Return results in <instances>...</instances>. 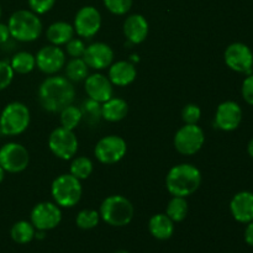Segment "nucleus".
I'll return each instance as SVG.
<instances>
[{
    "label": "nucleus",
    "instance_id": "nucleus-1",
    "mask_svg": "<svg viewBox=\"0 0 253 253\" xmlns=\"http://www.w3.org/2000/svg\"><path fill=\"white\" fill-rule=\"evenodd\" d=\"M40 105L48 113H61L64 108L73 104L76 89L66 77L52 76L44 79L37 91Z\"/></svg>",
    "mask_w": 253,
    "mask_h": 253
},
{
    "label": "nucleus",
    "instance_id": "nucleus-2",
    "mask_svg": "<svg viewBox=\"0 0 253 253\" xmlns=\"http://www.w3.org/2000/svg\"><path fill=\"white\" fill-rule=\"evenodd\" d=\"M200 184L202 173L199 168L190 163L174 166L166 175V187L173 197H190L199 189Z\"/></svg>",
    "mask_w": 253,
    "mask_h": 253
},
{
    "label": "nucleus",
    "instance_id": "nucleus-3",
    "mask_svg": "<svg viewBox=\"0 0 253 253\" xmlns=\"http://www.w3.org/2000/svg\"><path fill=\"white\" fill-rule=\"evenodd\" d=\"M10 36L20 42H32L42 34V22L39 15L31 10H17L10 16Z\"/></svg>",
    "mask_w": 253,
    "mask_h": 253
},
{
    "label": "nucleus",
    "instance_id": "nucleus-4",
    "mask_svg": "<svg viewBox=\"0 0 253 253\" xmlns=\"http://www.w3.org/2000/svg\"><path fill=\"white\" fill-rule=\"evenodd\" d=\"M100 217L110 226L123 227L130 224L135 215L133 205L123 195H110L100 205Z\"/></svg>",
    "mask_w": 253,
    "mask_h": 253
},
{
    "label": "nucleus",
    "instance_id": "nucleus-5",
    "mask_svg": "<svg viewBox=\"0 0 253 253\" xmlns=\"http://www.w3.org/2000/svg\"><path fill=\"white\" fill-rule=\"evenodd\" d=\"M31 120L30 110L25 104L12 101L7 104L0 115V133L5 136H17L27 130Z\"/></svg>",
    "mask_w": 253,
    "mask_h": 253
},
{
    "label": "nucleus",
    "instance_id": "nucleus-6",
    "mask_svg": "<svg viewBox=\"0 0 253 253\" xmlns=\"http://www.w3.org/2000/svg\"><path fill=\"white\" fill-rule=\"evenodd\" d=\"M51 193L54 203L61 208H73L79 203L83 193L81 180L74 175L61 174L53 180Z\"/></svg>",
    "mask_w": 253,
    "mask_h": 253
},
{
    "label": "nucleus",
    "instance_id": "nucleus-7",
    "mask_svg": "<svg viewBox=\"0 0 253 253\" xmlns=\"http://www.w3.org/2000/svg\"><path fill=\"white\" fill-rule=\"evenodd\" d=\"M204 142V131L198 124H185L174 136L175 150L184 156H193L199 152Z\"/></svg>",
    "mask_w": 253,
    "mask_h": 253
},
{
    "label": "nucleus",
    "instance_id": "nucleus-8",
    "mask_svg": "<svg viewBox=\"0 0 253 253\" xmlns=\"http://www.w3.org/2000/svg\"><path fill=\"white\" fill-rule=\"evenodd\" d=\"M78 138L74 131L64 127H57L48 137V147L57 158L68 161L77 155L78 151Z\"/></svg>",
    "mask_w": 253,
    "mask_h": 253
},
{
    "label": "nucleus",
    "instance_id": "nucleus-9",
    "mask_svg": "<svg viewBox=\"0 0 253 253\" xmlns=\"http://www.w3.org/2000/svg\"><path fill=\"white\" fill-rule=\"evenodd\" d=\"M127 152V145L123 137L109 135L100 138L94 148L96 160L103 165H114L123 160Z\"/></svg>",
    "mask_w": 253,
    "mask_h": 253
},
{
    "label": "nucleus",
    "instance_id": "nucleus-10",
    "mask_svg": "<svg viewBox=\"0 0 253 253\" xmlns=\"http://www.w3.org/2000/svg\"><path fill=\"white\" fill-rule=\"evenodd\" d=\"M29 163L30 155L25 146L9 142L0 148V166L5 172L20 173L26 169Z\"/></svg>",
    "mask_w": 253,
    "mask_h": 253
},
{
    "label": "nucleus",
    "instance_id": "nucleus-11",
    "mask_svg": "<svg viewBox=\"0 0 253 253\" xmlns=\"http://www.w3.org/2000/svg\"><path fill=\"white\" fill-rule=\"evenodd\" d=\"M30 219L36 230L48 231L61 224L62 211L56 203L42 202L32 208Z\"/></svg>",
    "mask_w": 253,
    "mask_h": 253
},
{
    "label": "nucleus",
    "instance_id": "nucleus-12",
    "mask_svg": "<svg viewBox=\"0 0 253 253\" xmlns=\"http://www.w3.org/2000/svg\"><path fill=\"white\" fill-rule=\"evenodd\" d=\"M224 59L226 66L237 73L251 74L253 68V53L247 44L235 42L225 49Z\"/></svg>",
    "mask_w": 253,
    "mask_h": 253
},
{
    "label": "nucleus",
    "instance_id": "nucleus-13",
    "mask_svg": "<svg viewBox=\"0 0 253 253\" xmlns=\"http://www.w3.org/2000/svg\"><path fill=\"white\" fill-rule=\"evenodd\" d=\"M74 31L83 39H91L101 27V15L96 7L83 6L78 10L74 17Z\"/></svg>",
    "mask_w": 253,
    "mask_h": 253
},
{
    "label": "nucleus",
    "instance_id": "nucleus-14",
    "mask_svg": "<svg viewBox=\"0 0 253 253\" xmlns=\"http://www.w3.org/2000/svg\"><path fill=\"white\" fill-rule=\"evenodd\" d=\"M36 67L44 74L53 76L66 66V53L56 44H48L40 49L35 56Z\"/></svg>",
    "mask_w": 253,
    "mask_h": 253
},
{
    "label": "nucleus",
    "instance_id": "nucleus-15",
    "mask_svg": "<svg viewBox=\"0 0 253 253\" xmlns=\"http://www.w3.org/2000/svg\"><path fill=\"white\" fill-rule=\"evenodd\" d=\"M86 66L91 69L101 71L109 68L114 61V51L108 43L104 42H94L86 46L83 57Z\"/></svg>",
    "mask_w": 253,
    "mask_h": 253
},
{
    "label": "nucleus",
    "instance_id": "nucleus-16",
    "mask_svg": "<svg viewBox=\"0 0 253 253\" xmlns=\"http://www.w3.org/2000/svg\"><path fill=\"white\" fill-rule=\"evenodd\" d=\"M242 121V109L236 101L227 100L220 104L215 113V125L222 131H234Z\"/></svg>",
    "mask_w": 253,
    "mask_h": 253
},
{
    "label": "nucleus",
    "instance_id": "nucleus-17",
    "mask_svg": "<svg viewBox=\"0 0 253 253\" xmlns=\"http://www.w3.org/2000/svg\"><path fill=\"white\" fill-rule=\"evenodd\" d=\"M84 88H85L89 98L101 104L113 98V83H111L108 77L101 73H94L91 76L86 77Z\"/></svg>",
    "mask_w": 253,
    "mask_h": 253
},
{
    "label": "nucleus",
    "instance_id": "nucleus-18",
    "mask_svg": "<svg viewBox=\"0 0 253 253\" xmlns=\"http://www.w3.org/2000/svg\"><path fill=\"white\" fill-rule=\"evenodd\" d=\"M230 211L234 219L241 224L253 221V193L244 190L235 194L230 202Z\"/></svg>",
    "mask_w": 253,
    "mask_h": 253
},
{
    "label": "nucleus",
    "instance_id": "nucleus-19",
    "mask_svg": "<svg viewBox=\"0 0 253 253\" xmlns=\"http://www.w3.org/2000/svg\"><path fill=\"white\" fill-rule=\"evenodd\" d=\"M124 35L127 41L132 44H140L146 40L148 35V22L141 14H132L126 17L124 22Z\"/></svg>",
    "mask_w": 253,
    "mask_h": 253
},
{
    "label": "nucleus",
    "instance_id": "nucleus-20",
    "mask_svg": "<svg viewBox=\"0 0 253 253\" xmlns=\"http://www.w3.org/2000/svg\"><path fill=\"white\" fill-rule=\"evenodd\" d=\"M137 71L135 64L128 61H119L109 67L108 78L116 86H127L136 79Z\"/></svg>",
    "mask_w": 253,
    "mask_h": 253
},
{
    "label": "nucleus",
    "instance_id": "nucleus-21",
    "mask_svg": "<svg viewBox=\"0 0 253 253\" xmlns=\"http://www.w3.org/2000/svg\"><path fill=\"white\" fill-rule=\"evenodd\" d=\"M128 113L126 100L121 98H110L101 104V118L109 123H119L124 120Z\"/></svg>",
    "mask_w": 253,
    "mask_h": 253
},
{
    "label": "nucleus",
    "instance_id": "nucleus-22",
    "mask_svg": "<svg viewBox=\"0 0 253 253\" xmlns=\"http://www.w3.org/2000/svg\"><path fill=\"white\" fill-rule=\"evenodd\" d=\"M148 230L155 239L166 241L174 232V222L166 214H156L148 221Z\"/></svg>",
    "mask_w": 253,
    "mask_h": 253
},
{
    "label": "nucleus",
    "instance_id": "nucleus-23",
    "mask_svg": "<svg viewBox=\"0 0 253 253\" xmlns=\"http://www.w3.org/2000/svg\"><path fill=\"white\" fill-rule=\"evenodd\" d=\"M74 34H76V31H74L73 25L66 21L53 22V24L49 25L46 31L47 40L51 42V44H56V46L66 44L67 42L73 39Z\"/></svg>",
    "mask_w": 253,
    "mask_h": 253
},
{
    "label": "nucleus",
    "instance_id": "nucleus-24",
    "mask_svg": "<svg viewBox=\"0 0 253 253\" xmlns=\"http://www.w3.org/2000/svg\"><path fill=\"white\" fill-rule=\"evenodd\" d=\"M35 234H36V229L31 221H17L12 225L11 230H10V235L14 242L20 245H26L31 242L35 239Z\"/></svg>",
    "mask_w": 253,
    "mask_h": 253
},
{
    "label": "nucleus",
    "instance_id": "nucleus-25",
    "mask_svg": "<svg viewBox=\"0 0 253 253\" xmlns=\"http://www.w3.org/2000/svg\"><path fill=\"white\" fill-rule=\"evenodd\" d=\"M10 66H11L12 71H14L15 73L27 74L30 73V72L34 71V68L36 67V58H35L34 54L30 53V52H17V53L14 54V57L11 58Z\"/></svg>",
    "mask_w": 253,
    "mask_h": 253
},
{
    "label": "nucleus",
    "instance_id": "nucleus-26",
    "mask_svg": "<svg viewBox=\"0 0 253 253\" xmlns=\"http://www.w3.org/2000/svg\"><path fill=\"white\" fill-rule=\"evenodd\" d=\"M166 215L173 222H182L188 215V202L187 198L173 197L169 200L166 210Z\"/></svg>",
    "mask_w": 253,
    "mask_h": 253
},
{
    "label": "nucleus",
    "instance_id": "nucleus-27",
    "mask_svg": "<svg viewBox=\"0 0 253 253\" xmlns=\"http://www.w3.org/2000/svg\"><path fill=\"white\" fill-rule=\"evenodd\" d=\"M66 76L71 82L85 81L89 76V67L83 58H72L66 64Z\"/></svg>",
    "mask_w": 253,
    "mask_h": 253
},
{
    "label": "nucleus",
    "instance_id": "nucleus-28",
    "mask_svg": "<svg viewBox=\"0 0 253 253\" xmlns=\"http://www.w3.org/2000/svg\"><path fill=\"white\" fill-rule=\"evenodd\" d=\"M61 125L62 127L68 128V130L74 131L79 126V124L83 120V115H82V110L78 106L68 105L61 111Z\"/></svg>",
    "mask_w": 253,
    "mask_h": 253
},
{
    "label": "nucleus",
    "instance_id": "nucleus-29",
    "mask_svg": "<svg viewBox=\"0 0 253 253\" xmlns=\"http://www.w3.org/2000/svg\"><path fill=\"white\" fill-rule=\"evenodd\" d=\"M93 169L94 166L90 158L81 156V157H77L72 161L71 174L78 178L79 180L86 179V178L90 177V174L93 173Z\"/></svg>",
    "mask_w": 253,
    "mask_h": 253
},
{
    "label": "nucleus",
    "instance_id": "nucleus-30",
    "mask_svg": "<svg viewBox=\"0 0 253 253\" xmlns=\"http://www.w3.org/2000/svg\"><path fill=\"white\" fill-rule=\"evenodd\" d=\"M100 221V214L96 210L84 209L78 212L76 217V224L82 230H91L98 226Z\"/></svg>",
    "mask_w": 253,
    "mask_h": 253
},
{
    "label": "nucleus",
    "instance_id": "nucleus-31",
    "mask_svg": "<svg viewBox=\"0 0 253 253\" xmlns=\"http://www.w3.org/2000/svg\"><path fill=\"white\" fill-rule=\"evenodd\" d=\"M81 110L83 120H85L88 124H96L100 121V119H103L101 118V103L90 98L84 101Z\"/></svg>",
    "mask_w": 253,
    "mask_h": 253
},
{
    "label": "nucleus",
    "instance_id": "nucleus-32",
    "mask_svg": "<svg viewBox=\"0 0 253 253\" xmlns=\"http://www.w3.org/2000/svg\"><path fill=\"white\" fill-rule=\"evenodd\" d=\"M103 2L114 15H125L132 6V0H103Z\"/></svg>",
    "mask_w": 253,
    "mask_h": 253
},
{
    "label": "nucleus",
    "instance_id": "nucleus-33",
    "mask_svg": "<svg viewBox=\"0 0 253 253\" xmlns=\"http://www.w3.org/2000/svg\"><path fill=\"white\" fill-rule=\"evenodd\" d=\"M202 116V110L197 104H188L182 110V119L184 124H198Z\"/></svg>",
    "mask_w": 253,
    "mask_h": 253
},
{
    "label": "nucleus",
    "instance_id": "nucleus-34",
    "mask_svg": "<svg viewBox=\"0 0 253 253\" xmlns=\"http://www.w3.org/2000/svg\"><path fill=\"white\" fill-rule=\"evenodd\" d=\"M15 72L9 62L0 61V90H4L11 84Z\"/></svg>",
    "mask_w": 253,
    "mask_h": 253
},
{
    "label": "nucleus",
    "instance_id": "nucleus-35",
    "mask_svg": "<svg viewBox=\"0 0 253 253\" xmlns=\"http://www.w3.org/2000/svg\"><path fill=\"white\" fill-rule=\"evenodd\" d=\"M85 43L81 39H72L71 41L66 43V51L72 58H82L85 52Z\"/></svg>",
    "mask_w": 253,
    "mask_h": 253
},
{
    "label": "nucleus",
    "instance_id": "nucleus-36",
    "mask_svg": "<svg viewBox=\"0 0 253 253\" xmlns=\"http://www.w3.org/2000/svg\"><path fill=\"white\" fill-rule=\"evenodd\" d=\"M56 4V0H29V6L35 14L42 15L48 12Z\"/></svg>",
    "mask_w": 253,
    "mask_h": 253
},
{
    "label": "nucleus",
    "instance_id": "nucleus-37",
    "mask_svg": "<svg viewBox=\"0 0 253 253\" xmlns=\"http://www.w3.org/2000/svg\"><path fill=\"white\" fill-rule=\"evenodd\" d=\"M242 98L249 105L253 106V74H249L242 83L241 86Z\"/></svg>",
    "mask_w": 253,
    "mask_h": 253
},
{
    "label": "nucleus",
    "instance_id": "nucleus-38",
    "mask_svg": "<svg viewBox=\"0 0 253 253\" xmlns=\"http://www.w3.org/2000/svg\"><path fill=\"white\" fill-rule=\"evenodd\" d=\"M245 241L249 246L253 247V221L249 222L245 230Z\"/></svg>",
    "mask_w": 253,
    "mask_h": 253
},
{
    "label": "nucleus",
    "instance_id": "nucleus-39",
    "mask_svg": "<svg viewBox=\"0 0 253 253\" xmlns=\"http://www.w3.org/2000/svg\"><path fill=\"white\" fill-rule=\"evenodd\" d=\"M10 37L11 36H10V31L7 25L1 24V22H0V44L7 42V40H9Z\"/></svg>",
    "mask_w": 253,
    "mask_h": 253
},
{
    "label": "nucleus",
    "instance_id": "nucleus-40",
    "mask_svg": "<svg viewBox=\"0 0 253 253\" xmlns=\"http://www.w3.org/2000/svg\"><path fill=\"white\" fill-rule=\"evenodd\" d=\"M247 152H249V155L251 156V158H253V138L249 142V146H247Z\"/></svg>",
    "mask_w": 253,
    "mask_h": 253
},
{
    "label": "nucleus",
    "instance_id": "nucleus-41",
    "mask_svg": "<svg viewBox=\"0 0 253 253\" xmlns=\"http://www.w3.org/2000/svg\"><path fill=\"white\" fill-rule=\"evenodd\" d=\"M4 177H5V170L2 169V167H1V166H0V183H1L2 180H4Z\"/></svg>",
    "mask_w": 253,
    "mask_h": 253
},
{
    "label": "nucleus",
    "instance_id": "nucleus-42",
    "mask_svg": "<svg viewBox=\"0 0 253 253\" xmlns=\"http://www.w3.org/2000/svg\"><path fill=\"white\" fill-rule=\"evenodd\" d=\"M115 253H128V252L125 251V250H120V251H116Z\"/></svg>",
    "mask_w": 253,
    "mask_h": 253
},
{
    "label": "nucleus",
    "instance_id": "nucleus-43",
    "mask_svg": "<svg viewBox=\"0 0 253 253\" xmlns=\"http://www.w3.org/2000/svg\"><path fill=\"white\" fill-rule=\"evenodd\" d=\"M0 17H1V6H0Z\"/></svg>",
    "mask_w": 253,
    "mask_h": 253
}]
</instances>
